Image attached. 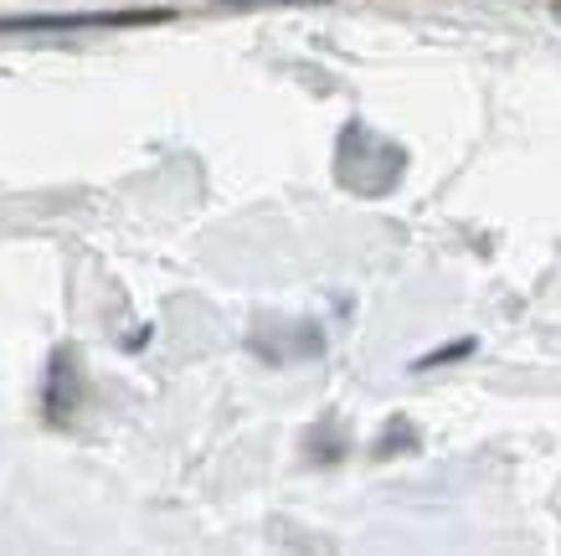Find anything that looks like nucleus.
Listing matches in <instances>:
<instances>
[{"label": "nucleus", "mask_w": 561, "mask_h": 556, "mask_svg": "<svg viewBox=\"0 0 561 556\" xmlns=\"http://www.w3.org/2000/svg\"><path fill=\"white\" fill-rule=\"evenodd\" d=\"M175 11H72V16H0V32H119V26H160Z\"/></svg>", "instance_id": "obj_1"}, {"label": "nucleus", "mask_w": 561, "mask_h": 556, "mask_svg": "<svg viewBox=\"0 0 561 556\" xmlns=\"http://www.w3.org/2000/svg\"><path fill=\"white\" fill-rule=\"evenodd\" d=\"M217 5H314V0H217Z\"/></svg>", "instance_id": "obj_3"}, {"label": "nucleus", "mask_w": 561, "mask_h": 556, "mask_svg": "<svg viewBox=\"0 0 561 556\" xmlns=\"http://www.w3.org/2000/svg\"><path fill=\"white\" fill-rule=\"evenodd\" d=\"M459 355H474V340H454V345H443V351L423 355L417 371H433V366H448V361H459Z\"/></svg>", "instance_id": "obj_2"}]
</instances>
